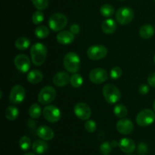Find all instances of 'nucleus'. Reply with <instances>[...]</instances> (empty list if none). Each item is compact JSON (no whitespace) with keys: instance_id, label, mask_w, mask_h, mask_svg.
<instances>
[{"instance_id":"nucleus-9","label":"nucleus","mask_w":155,"mask_h":155,"mask_svg":"<svg viewBox=\"0 0 155 155\" xmlns=\"http://www.w3.org/2000/svg\"><path fill=\"white\" fill-rule=\"evenodd\" d=\"M86 54L91 60H100L107 56V50L104 46L94 45L89 47Z\"/></svg>"},{"instance_id":"nucleus-46","label":"nucleus","mask_w":155,"mask_h":155,"mask_svg":"<svg viewBox=\"0 0 155 155\" xmlns=\"http://www.w3.org/2000/svg\"><path fill=\"white\" fill-rule=\"evenodd\" d=\"M154 1H155V0H154Z\"/></svg>"},{"instance_id":"nucleus-26","label":"nucleus","mask_w":155,"mask_h":155,"mask_svg":"<svg viewBox=\"0 0 155 155\" xmlns=\"http://www.w3.org/2000/svg\"><path fill=\"white\" fill-rule=\"evenodd\" d=\"M100 13L104 18H110L114 14V9L110 4H104L100 9Z\"/></svg>"},{"instance_id":"nucleus-1","label":"nucleus","mask_w":155,"mask_h":155,"mask_svg":"<svg viewBox=\"0 0 155 155\" xmlns=\"http://www.w3.org/2000/svg\"><path fill=\"white\" fill-rule=\"evenodd\" d=\"M30 55L33 63L36 66H40L45 62L47 56V49L44 44L37 43L32 46Z\"/></svg>"},{"instance_id":"nucleus-21","label":"nucleus","mask_w":155,"mask_h":155,"mask_svg":"<svg viewBox=\"0 0 155 155\" xmlns=\"http://www.w3.org/2000/svg\"><path fill=\"white\" fill-rule=\"evenodd\" d=\"M27 81L33 84L39 83L43 79V74L39 70H32L27 74Z\"/></svg>"},{"instance_id":"nucleus-25","label":"nucleus","mask_w":155,"mask_h":155,"mask_svg":"<svg viewBox=\"0 0 155 155\" xmlns=\"http://www.w3.org/2000/svg\"><path fill=\"white\" fill-rule=\"evenodd\" d=\"M29 115L33 119H38L42 115V109L38 103H33L29 108Z\"/></svg>"},{"instance_id":"nucleus-22","label":"nucleus","mask_w":155,"mask_h":155,"mask_svg":"<svg viewBox=\"0 0 155 155\" xmlns=\"http://www.w3.org/2000/svg\"><path fill=\"white\" fill-rule=\"evenodd\" d=\"M154 34V29L151 24H145L139 29V36L142 39H149Z\"/></svg>"},{"instance_id":"nucleus-34","label":"nucleus","mask_w":155,"mask_h":155,"mask_svg":"<svg viewBox=\"0 0 155 155\" xmlns=\"http://www.w3.org/2000/svg\"><path fill=\"white\" fill-rule=\"evenodd\" d=\"M84 127L85 129H86L88 132H89V133H93V132H95V130H96L97 126L95 121H93V120L92 119H88L86 120V122H85Z\"/></svg>"},{"instance_id":"nucleus-32","label":"nucleus","mask_w":155,"mask_h":155,"mask_svg":"<svg viewBox=\"0 0 155 155\" xmlns=\"http://www.w3.org/2000/svg\"><path fill=\"white\" fill-rule=\"evenodd\" d=\"M32 21L34 24H39L44 21V14L41 11H36L32 16Z\"/></svg>"},{"instance_id":"nucleus-35","label":"nucleus","mask_w":155,"mask_h":155,"mask_svg":"<svg viewBox=\"0 0 155 155\" xmlns=\"http://www.w3.org/2000/svg\"><path fill=\"white\" fill-rule=\"evenodd\" d=\"M122 75V69L121 68L118 66H115L110 70V77L113 80H116V79L120 78Z\"/></svg>"},{"instance_id":"nucleus-20","label":"nucleus","mask_w":155,"mask_h":155,"mask_svg":"<svg viewBox=\"0 0 155 155\" xmlns=\"http://www.w3.org/2000/svg\"><path fill=\"white\" fill-rule=\"evenodd\" d=\"M117 29V24L114 20L111 18L104 20L101 24V30L106 34H111L114 33Z\"/></svg>"},{"instance_id":"nucleus-24","label":"nucleus","mask_w":155,"mask_h":155,"mask_svg":"<svg viewBox=\"0 0 155 155\" xmlns=\"http://www.w3.org/2000/svg\"><path fill=\"white\" fill-rule=\"evenodd\" d=\"M15 47L19 50H25L30 46V41L28 38L21 36L15 41Z\"/></svg>"},{"instance_id":"nucleus-3","label":"nucleus","mask_w":155,"mask_h":155,"mask_svg":"<svg viewBox=\"0 0 155 155\" xmlns=\"http://www.w3.org/2000/svg\"><path fill=\"white\" fill-rule=\"evenodd\" d=\"M65 69L71 73H77L80 67V58L74 52H70L64 56L63 60Z\"/></svg>"},{"instance_id":"nucleus-7","label":"nucleus","mask_w":155,"mask_h":155,"mask_svg":"<svg viewBox=\"0 0 155 155\" xmlns=\"http://www.w3.org/2000/svg\"><path fill=\"white\" fill-rule=\"evenodd\" d=\"M56 97V91L53 87L45 86L40 91L38 95V101L42 105H47L53 102Z\"/></svg>"},{"instance_id":"nucleus-8","label":"nucleus","mask_w":155,"mask_h":155,"mask_svg":"<svg viewBox=\"0 0 155 155\" xmlns=\"http://www.w3.org/2000/svg\"><path fill=\"white\" fill-rule=\"evenodd\" d=\"M42 115L48 122L51 123L57 122L61 117V112L57 106L54 105L46 106L42 110Z\"/></svg>"},{"instance_id":"nucleus-44","label":"nucleus","mask_w":155,"mask_h":155,"mask_svg":"<svg viewBox=\"0 0 155 155\" xmlns=\"http://www.w3.org/2000/svg\"><path fill=\"white\" fill-rule=\"evenodd\" d=\"M120 1H125V0H120Z\"/></svg>"},{"instance_id":"nucleus-12","label":"nucleus","mask_w":155,"mask_h":155,"mask_svg":"<svg viewBox=\"0 0 155 155\" xmlns=\"http://www.w3.org/2000/svg\"><path fill=\"white\" fill-rule=\"evenodd\" d=\"M74 114L81 120H88L92 115L90 107L85 103H78L74 108Z\"/></svg>"},{"instance_id":"nucleus-47","label":"nucleus","mask_w":155,"mask_h":155,"mask_svg":"<svg viewBox=\"0 0 155 155\" xmlns=\"http://www.w3.org/2000/svg\"></svg>"},{"instance_id":"nucleus-29","label":"nucleus","mask_w":155,"mask_h":155,"mask_svg":"<svg viewBox=\"0 0 155 155\" xmlns=\"http://www.w3.org/2000/svg\"><path fill=\"white\" fill-rule=\"evenodd\" d=\"M35 35L39 39H45L49 35V30L45 26H39L35 30Z\"/></svg>"},{"instance_id":"nucleus-42","label":"nucleus","mask_w":155,"mask_h":155,"mask_svg":"<svg viewBox=\"0 0 155 155\" xmlns=\"http://www.w3.org/2000/svg\"><path fill=\"white\" fill-rule=\"evenodd\" d=\"M153 109H154V111L155 112V100H154V103H153Z\"/></svg>"},{"instance_id":"nucleus-30","label":"nucleus","mask_w":155,"mask_h":155,"mask_svg":"<svg viewBox=\"0 0 155 155\" xmlns=\"http://www.w3.org/2000/svg\"><path fill=\"white\" fill-rule=\"evenodd\" d=\"M19 146L23 150H27L31 146V140L28 136L21 137L19 140Z\"/></svg>"},{"instance_id":"nucleus-23","label":"nucleus","mask_w":155,"mask_h":155,"mask_svg":"<svg viewBox=\"0 0 155 155\" xmlns=\"http://www.w3.org/2000/svg\"><path fill=\"white\" fill-rule=\"evenodd\" d=\"M19 115V110L15 106H10L6 109L5 117L9 121H14Z\"/></svg>"},{"instance_id":"nucleus-43","label":"nucleus","mask_w":155,"mask_h":155,"mask_svg":"<svg viewBox=\"0 0 155 155\" xmlns=\"http://www.w3.org/2000/svg\"><path fill=\"white\" fill-rule=\"evenodd\" d=\"M154 64H155V55H154Z\"/></svg>"},{"instance_id":"nucleus-14","label":"nucleus","mask_w":155,"mask_h":155,"mask_svg":"<svg viewBox=\"0 0 155 155\" xmlns=\"http://www.w3.org/2000/svg\"><path fill=\"white\" fill-rule=\"evenodd\" d=\"M134 129L133 122L129 119H121L117 123V130L122 135H130Z\"/></svg>"},{"instance_id":"nucleus-28","label":"nucleus","mask_w":155,"mask_h":155,"mask_svg":"<svg viewBox=\"0 0 155 155\" xmlns=\"http://www.w3.org/2000/svg\"><path fill=\"white\" fill-rule=\"evenodd\" d=\"M114 113L118 118L124 119L128 113V110L124 104H117L114 108Z\"/></svg>"},{"instance_id":"nucleus-16","label":"nucleus","mask_w":155,"mask_h":155,"mask_svg":"<svg viewBox=\"0 0 155 155\" xmlns=\"http://www.w3.org/2000/svg\"><path fill=\"white\" fill-rule=\"evenodd\" d=\"M119 147L124 153H131L136 150V144L131 138H124L120 141Z\"/></svg>"},{"instance_id":"nucleus-38","label":"nucleus","mask_w":155,"mask_h":155,"mask_svg":"<svg viewBox=\"0 0 155 155\" xmlns=\"http://www.w3.org/2000/svg\"><path fill=\"white\" fill-rule=\"evenodd\" d=\"M148 84L152 88H155V72L151 73L148 78Z\"/></svg>"},{"instance_id":"nucleus-10","label":"nucleus","mask_w":155,"mask_h":155,"mask_svg":"<svg viewBox=\"0 0 155 155\" xmlns=\"http://www.w3.org/2000/svg\"><path fill=\"white\" fill-rule=\"evenodd\" d=\"M25 89L21 85H15L11 90L9 94V100L13 104H19L24 101L25 98Z\"/></svg>"},{"instance_id":"nucleus-6","label":"nucleus","mask_w":155,"mask_h":155,"mask_svg":"<svg viewBox=\"0 0 155 155\" xmlns=\"http://www.w3.org/2000/svg\"><path fill=\"white\" fill-rule=\"evenodd\" d=\"M134 18V12L130 7H121L117 11L116 20L120 24L126 25L131 22Z\"/></svg>"},{"instance_id":"nucleus-17","label":"nucleus","mask_w":155,"mask_h":155,"mask_svg":"<svg viewBox=\"0 0 155 155\" xmlns=\"http://www.w3.org/2000/svg\"><path fill=\"white\" fill-rule=\"evenodd\" d=\"M56 40L58 43L62 44V45H68L74 42V34L71 31L62 30L60 33H58Z\"/></svg>"},{"instance_id":"nucleus-27","label":"nucleus","mask_w":155,"mask_h":155,"mask_svg":"<svg viewBox=\"0 0 155 155\" xmlns=\"http://www.w3.org/2000/svg\"><path fill=\"white\" fill-rule=\"evenodd\" d=\"M70 83H71V86H72L73 88H80L83 83V78L81 76V74H78V73H74V74L71 77Z\"/></svg>"},{"instance_id":"nucleus-41","label":"nucleus","mask_w":155,"mask_h":155,"mask_svg":"<svg viewBox=\"0 0 155 155\" xmlns=\"http://www.w3.org/2000/svg\"><path fill=\"white\" fill-rule=\"evenodd\" d=\"M24 155H36V154H35V153H30V152H29V153H25Z\"/></svg>"},{"instance_id":"nucleus-18","label":"nucleus","mask_w":155,"mask_h":155,"mask_svg":"<svg viewBox=\"0 0 155 155\" xmlns=\"http://www.w3.org/2000/svg\"><path fill=\"white\" fill-rule=\"evenodd\" d=\"M36 134L44 141H50L54 136V133L52 129L47 126H39L36 130Z\"/></svg>"},{"instance_id":"nucleus-36","label":"nucleus","mask_w":155,"mask_h":155,"mask_svg":"<svg viewBox=\"0 0 155 155\" xmlns=\"http://www.w3.org/2000/svg\"><path fill=\"white\" fill-rule=\"evenodd\" d=\"M148 147L145 143L140 142L139 144H138L137 153H139V155L145 154V153L148 152Z\"/></svg>"},{"instance_id":"nucleus-13","label":"nucleus","mask_w":155,"mask_h":155,"mask_svg":"<svg viewBox=\"0 0 155 155\" xmlns=\"http://www.w3.org/2000/svg\"><path fill=\"white\" fill-rule=\"evenodd\" d=\"M15 65L21 72H27L30 68V59L24 54H18L15 59Z\"/></svg>"},{"instance_id":"nucleus-33","label":"nucleus","mask_w":155,"mask_h":155,"mask_svg":"<svg viewBox=\"0 0 155 155\" xmlns=\"http://www.w3.org/2000/svg\"><path fill=\"white\" fill-rule=\"evenodd\" d=\"M113 147L111 146V144L109 142H103L100 145V151L103 155H109L112 151Z\"/></svg>"},{"instance_id":"nucleus-40","label":"nucleus","mask_w":155,"mask_h":155,"mask_svg":"<svg viewBox=\"0 0 155 155\" xmlns=\"http://www.w3.org/2000/svg\"><path fill=\"white\" fill-rule=\"evenodd\" d=\"M110 144H111V146L113 147H117V146H119V143H118L117 141H113L111 143H110Z\"/></svg>"},{"instance_id":"nucleus-5","label":"nucleus","mask_w":155,"mask_h":155,"mask_svg":"<svg viewBox=\"0 0 155 155\" xmlns=\"http://www.w3.org/2000/svg\"><path fill=\"white\" fill-rule=\"evenodd\" d=\"M155 121V112L149 109H142L136 116V122L142 127L150 126Z\"/></svg>"},{"instance_id":"nucleus-2","label":"nucleus","mask_w":155,"mask_h":155,"mask_svg":"<svg viewBox=\"0 0 155 155\" xmlns=\"http://www.w3.org/2000/svg\"><path fill=\"white\" fill-rule=\"evenodd\" d=\"M103 96L106 101L110 104L117 103L121 98V92L117 87L111 84H107L103 87Z\"/></svg>"},{"instance_id":"nucleus-45","label":"nucleus","mask_w":155,"mask_h":155,"mask_svg":"<svg viewBox=\"0 0 155 155\" xmlns=\"http://www.w3.org/2000/svg\"><path fill=\"white\" fill-rule=\"evenodd\" d=\"M143 155H145V154H143Z\"/></svg>"},{"instance_id":"nucleus-31","label":"nucleus","mask_w":155,"mask_h":155,"mask_svg":"<svg viewBox=\"0 0 155 155\" xmlns=\"http://www.w3.org/2000/svg\"><path fill=\"white\" fill-rule=\"evenodd\" d=\"M33 5L39 11L44 10L48 5V0H31Z\"/></svg>"},{"instance_id":"nucleus-37","label":"nucleus","mask_w":155,"mask_h":155,"mask_svg":"<svg viewBox=\"0 0 155 155\" xmlns=\"http://www.w3.org/2000/svg\"><path fill=\"white\" fill-rule=\"evenodd\" d=\"M149 90H150V88L148 84H142L139 88V94H141L142 95H145V94H147L148 92H149Z\"/></svg>"},{"instance_id":"nucleus-19","label":"nucleus","mask_w":155,"mask_h":155,"mask_svg":"<svg viewBox=\"0 0 155 155\" xmlns=\"http://www.w3.org/2000/svg\"><path fill=\"white\" fill-rule=\"evenodd\" d=\"M32 149L35 153L43 154L48 150V145L44 140H36L32 144Z\"/></svg>"},{"instance_id":"nucleus-11","label":"nucleus","mask_w":155,"mask_h":155,"mask_svg":"<svg viewBox=\"0 0 155 155\" xmlns=\"http://www.w3.org/2000/svg\"><path fill=\"white\" fill-rule=\"evenodd\" d=\"M108 78V74L105 69H103L101 68H94L89 73V79L91 81L96 84H100L106 81Z\"/></svg>"},{"instance_id":"nucleus-4","label":"nucleus","mask_w":155,"mask_h":155,"mask_svg":"<svg viewBox=\"0 0 155 155\" xmlns=\"http://www.w3.org/2000/svg\"><path fill=\"white\" fill-rule=\"evenodd\" d=\"M68 24V18L61 13L53 14L48 19L49 28L53 31L58 32L63 30Z\"/></svg>"},{"instance_id":"nucleus-15","label":"nucleus","mask_w":155,"mask_h":155,"mask_svg":"<svg viewBox=\"0 0 155 155\" xmlns=\"http://www.w3.org/2000/svg\"><path fill=\"white\" fill-rule=\"evenodd\" d=\"M71 80V77L66 71H58L53 77V83L57 87L66 86Z\"/></svg>"},{"instance_id":"nucleus-39","label":"nucleus","mask_w":155,"mask_h":155,"mask_svg":"<svg viewBox=\"0 0 155 155\" xmlns=\"http://www.w3.org/2000/svg\"><path fill=\"white\" fill-rule=\"evenodd\" d=\"M71 32L74 33V35L77 34L80 32V26L77 24H74L71 27Z\"/></svg>"}]
</instances>
